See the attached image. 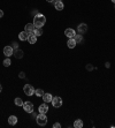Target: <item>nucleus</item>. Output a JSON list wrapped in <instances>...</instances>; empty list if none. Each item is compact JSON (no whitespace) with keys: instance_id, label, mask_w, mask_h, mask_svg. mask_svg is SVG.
Returning <instances> with one entry per match:
<instances>
[{"instance_id":"nucleus-1","label":"nucleus","mask_w":115,"mask_h":128,"mask_svg":"<svg viewBox=\"0 0 115 128\" xmlns=\"http://www.w3.org/2000/svg\"><path fill=\"white\" fill-rule=\"evenodd\" d=\"M45 23H46V18L43 14L38 13L37 15H35V18H33V24H35L36 28H42Z\"/></svg>"},{"instance_id":"nucleus-2","label":"nucleus","mask_w":115,"mask_h":128,"mask_svg":"<svg viewBox=\"0 0 115 128\" xmlns=\"http://www.w3.org/2000/svg\"><path fill=\"white\" fill-rule=\"evenodd\" d=\"M36 120H37V124L39 126H45L47 124V116L46 114L44 113H39L38 116H36Z\"/></svg>"},{"instance_id":"nucleus-3","label":"nucleus","mask_w":115,"mask_h":128,"mask_svg":"<svg viewBox=\"0 0 115 128\" xmlns=\"http://www.w3.org/2000/svg\"><path fill=\"white\" fill-rule=\"evenodd\" d=\"M22 106H23V110H24L27 113H32L33 112V104L31 102H24Z\"/></svg>"},{"instance_id":"nucleus-4","label":"nucleus","mask_w":115,"mask_h":128,"mask_svg":"<svg viewBox=\"0 0 115 128\" xmlns=\"http://www.w3.org/2000/svg\"><path fill=\"white\" fill-rule=\"evenodd\" d=\"M52 105H53V106L54 107H61L62 106V98H61V97H59V96H55V97H53V98H52Z\"/></svg>"},{"instance_id":"nucleus-5","label":"nucleus","mask_w":115,"mask_h":128,"mask_svg":"<svg viewBox=\"0 0 115 128\" xmlns=\"http://www.w3.org/2000/svg\"><path fill=\"white\" fill-rule=\"evenodd\" d=\"M23 91H24V94L27 96H32L35 94V89H33V86L31 84H25L23 86Z\"/></svg>"},{"instance_id":"nucleus-6","label":"nucleus","mask_w":115,"mask_h":128,"mask_svg":"<svg viewBox=\"0 0 115 128\" xmlns=\"http://www.w3.org/2000/svg\"><path fill=\"white\" fill-rule=\"evenodd\" d=\"M13 53H14V48L12 46H5L3 48V54L6 57H10V56H13Z\"/></svg>"},{"instance_id":"nucleus-7","label":"nucleus","mask_w":115,"mask_h":128,"mask_svg":"<svg viewBox=\"0 0 115 128\" xmlns=\"http://www.w3.org/2000/svg\"><path fill=\"white\" fill-rule=\"evenodd\" d=\"M38 111H39V113L46 114L47 112H49V106H47V104H46V103H43V104H40L39 107H38Z\"/></svg>"},{"instance_id":"nucleus-8","label":"nucleus","mask_w":115,"mask_h":128,"mask_svg":"<svg viewBox=\"0 0 115 128\" xmlns=\"http://www.w3.org/2000/svg\"><path fill=\"white\" fill-rule=\"evenodd\" d=\"M64 35L68 37V38H74L76 35L75 32V30L71 29V28H68V29H66V31H64Z\"/></svg>"},{"instance_id":"nucleus-9","label":"nucleus","mask_w":115,"mask_h":128,"mask_svg":"<svg viewBox=\"0 0 115 128\" xmlns=\"http://www.w3.org/2000/svg\"><path fill=\"white\" fill-rule=\"evenodd\" d=\"M24 31H27L28 34H32L33 31H35V29H36V27H35V24L33 23H28L25 24V28H24Z\"/></svg>"},{"instance_id":"nucleus-10","label":"nucleus","mask_w":115,"mask_h":128,"mask_svg":"<svg viewBox=\"0 0 115 128\" xmlns=\"http://www.w3.org/2000/svg\"><path fill=\"white\" fill-rule=\"evenodd\" d=\"M13 56H15L16 59H22L23 58V51L20 50V48H16V50H14Z\"/></svg>"},{"instance_id":"nucleus-11","label":"nucleus","mask_w":115,"mask_h":128,"mask_svg":"<svg viewBox=\"0 0 115 128\" xmlns=\"http://www.w3.org/2000/svg\"><path fill=\"white\" fill-rule=\"evenodd\" d=\"M28 42L30 43V44H35V43L37 42V36L35 35V34H29V36H28Z\"/></svg>"},{"instance_id":"nucleus-12","label":"nucleus","mask_w":115,"mask_h":128,"mask_svg":"<svg viewBox=\"0 0 115 128\" xmlns=\"http://www.w3.org/2000/svg\"><path fill=\"white\" fill-rule=\"evenodd\" d=\"M52 98H53V96L49 92H46L43 95V100H44V103H50V102H52Z\"/></svg>"},{"instance_id":"nucleus-13","label":"nucleus","mask_w":115,"mask_h":128,"mask_svg":"<svg viewBox=\"0 0 115 128\" xmlns=\"http://www.w3.org/2000/svg\"><path fill=\"white\" fill-rule=\"evenodd\" d=\"M77 29H78L79 34H84V32H86V30H88V26H86L85 23H81Z\"/></svg>"},{"instance_id":"nucleus-14","label":"nucleus","mask_w":115,"mask_h":128,"mask_svg":"<svg viewBox=\"0 0 115 128\" xmlns=\"http://www.w3.org/2000/svg\"><path fill=\"white\" fill-rule=\"evenodd\" d=\"M76 44H77V43H76V40L74 38H69L68 39V42H67V46H68L69 48H74L76 46Z\"/></svg>"},{"instance_id":"nucleus-15","label":"nucleus","mask_w":115,"mask_h":128,"mask_svg":"<svg viewBox=\"0 0 115 128\" xmlns=\"http://www.w3.org/2000/svg\"><path fill=\"white\" fill-rule=\"evenodd\" d=\"M54 7L57 10H62L63 9V2L62 1H54Z\"/></svg>"},{"instance_id":"nucleus-16","label":"nucleus","mask_w":115,"mask_h":128,"mask_svg":"<svg viewBox=\"0 0 115 128\" xmlns=\"http://www.w3.org/2000/svg\"><path fill=\"white\" fill-rule=\"evenodd\" d=\"M28 36H29V34L27 31H22V32L18 34V38L21 40H28Z\"/></svg>"},{"instance_id":"nucleus-17","label":"nucleus","mask_w":115,"mask_h":128,"mask_svg":"<svg viewBox=\"0 0 115 128\" xmlns=\"http://www.w3.org/2000/svg\"><path fill=\"white\" fill-rule=\"evenodd\" d=\"M16 122H17V118H16L15 116H10L8 118V124L9 125L14 126V125H16Z\"/></svg>"},{"instance_id":"nucleus-18","label":"nucleus","mask_w":115,"mask_h":128,"mask_svg":"<svg viewBox=\"0 0 115 128\" xmlns=\"http://www.w3.org/2000/svg\"><path fill=\"white\" fill-rule=\"evenodd\" d=\"M74 127L75 128H82L83 127V121L81 119L75 120V122H74Z\"/></svg>"},{"instance_id":"nucleus-19","label":"nucleus","mask_w":115,"mask_h":128,"mask_svg":"<svg viewBox=\"0 0 115 128\" xmlns=\"http://www.w3.org/2000/svg\"><path fill=\"white\" fill-rule=\"evenodd\" d=\"M33 34H35L37 37H39V36L43 35V29H42V28H36V29H35V31H33Z\"/></svg>"},{"instance_id":"nucleus-20","label":"nucleus","mask_w":115,"mask_h":128,"mask_svg":"<svg viewBox=\"0 0 115 128\" xmlns=\"http://www.w3.org/2000/svg\"><path fill=\"white\" fill-rule=\"evenodd\" d=\"M44 90L43 89H36L35 90V95L36 96H38V97H43V95H44Z\"/></svg>"},{"instance_id":"nucleus-21","label":"nucleus","mask_w":115,"mask_h":128,"mask_svg":"<svg viewBox=\"0 0 115 128\" xmlns=\"http://www.w3.org/2000/svg\"><path fill=\"white\" fill-rule=\"evenodd\" d=\"M74 39L76 40V43H82L83 42V36L81 35V34H79V35H75Z\"/></svg>"},{"instance_id":"nucleus-22","label":"nucleus","mask_w":115,"mask_h":128,"mask_svg":"<svg viewBox=\"0 0 115 128\" xmlns=\"http://www.w3.org/2000/svg\"><path fill=\"white\" fill-rule=\"evenodd\" d=\"M14 103H15V105L16 106H22L23 105V100H22L21 98H15V100H14Z\"/></svg>"},{"instance_id":"nucleus-23","label":"nucleus","mask_w":115,"mask_h":128,"mask_svg":"<svg viewBox=\"0 0 115 128\" xmlns=\"http://www.w3.org/2000/svg\"><path fill=\"white\" fill-rule=\"evenodd\" d=\"M10 64H12V62H10V59H9L8 57L3 60V66H5V67H8V66H10Z\"/></svg>"},{"instance_id":"nucleus-24","label":"nucleus","mask_w":115,"mask_h":128,"mask_svg":"<svg viewBox=\"0 0 115 128\" xmlns=\"http://www.w3.org/2000/svg\"><path fill=\"white\" fill-rule=\"evenodd\" d=\"M18 78H25V74L23 73V72H21V73L18 74Z\"/></svg>"},{"instance_id":"nucleus-25","label":"nucleus","mask_w":115,"mask_h":128,"mask_svg":"<svg viewBox=\"0 0 115 128\" xmlns=\"http://www.w3.org/2000/svg\"><path fill=\"white\" fill-rule=\"evenodd\" d=\"M86 69H88V70H92V69H93V66L89 64V65H86Z\"/></svg>"},{"instance_id":"nucleus-26","label":"nucleus","mask_w":115,"mask_h":128,"mask_svg":"<svg viewBox=\"0 0 115 128\" xmlns=\"http://www.w3.org/2000/svg\"><path fill=\"white\" fill-rule=\"evenodd\" d=\"M53 127H54V128H60V127H61V125L59 124V122H55L54 125H53Z\"/></svg>"},{"instance_id":"nucleus-27","label":"nucleus","mask_w":115,"mask_h":128,"mask_svg":"<svg viewBox=\"0 0 115 128\" xmlns=\"http://www.w3.org/2000/svg\"><path fill=\"white\" fill-rule=\"evenodd\" d=\"M17 46H18V45H17V43H13V46H12V48H14V50H16V48H18Z\"/></svg>"},{"instance_id":"nucleus-28","label":"nucleus","mask_w":115,"mask_h":128,"mask_svg":"<svg viewBox=\"0 0 115 128\" xmlns=\"http://www.w3.org/2000/svg\"><path fill=\"white\" fill-rule=\"evenodd\" d=\"M2 16H3V12L0 9V18H2Z\"/></svg>"},{"instance_id":"nucleus-29","label":"nucleus","mask_w":115,"mask_h":128,"mask_svg":"<svg viewBox=\"0 0 115 128\" xmlns=\"http://www.w3.org/2000/svg\"><path fill=\"white\" fill-rule=\"evenodd\" d=\"M46 1H47V2H54L55 0H46Z\"/></svg>"},{"instance_id":"nucleus-30","label":"nucleus","mask_w":115,"mask_h":128,"mask_svg":"<svg viewBox=\"0 0 115 128\" xmlns=\"http://www.w3.org/2000/svg\"><path fill=\"white\" fill-rule=\"evenodd\" d=\"M109 66H111V64H109V62H106V67H107V68H109Z\"/></svg>"},{"instance_id":"nucleus-31","label":"nucleus","mask_w":115,"mask_h":128,"mask_svg":"<svg viewBox=\"0 0 115 128\" xmlns=\"http://www.w3.org/2000/svg\"><path fill=\"white\" fill-rule=\"evenodd\" d=\"M2 91V86H1V84H0V92Z\"/></svg>"},{"instance_id":"nucleus-32","label":"nucleus","mask_w":115,"mask_h":128,"mask_svg":"<svg viewBox=\"0 0 115 128\" xmlns=\"http://www.w3.org/2000/svg\"><path fill=\"white\" fill-rule=\"evenodd\" d=\"M112 2H113V4H115V0H112Z\"/></svg>"},{"instance_id":"nucleus-33","label":"nucleus","mask_w":115,"mask_h":128,"mask_svg":"<svg viewBox=\"0 0 115 128\" xmlns=\"http://www.w3.org/2000/svg\"><path fill=\"white\" fill-rule=\"evenodd\" d=\"M55 1H61V0H55Z\"/></svg>"}]
</instances>
